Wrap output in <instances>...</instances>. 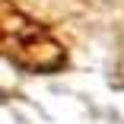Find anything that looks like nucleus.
<instances>
[{"label":"nucleus","instance_id":"obj_1","mask_svg":"<svg viewBox=\"0 0 124 124\" xmlns=\"http://www.w3.org/2000/svg\"><path fill=\"white\" fill-rule=\"evenodd\" d=\"M3 54L35 73H51L67 57L64 45L13 3H3Z\"/></svg>","mask_w":124,"mask_h":124}]
</instances>
